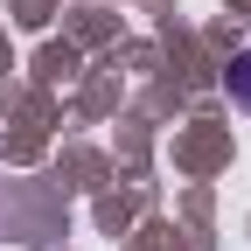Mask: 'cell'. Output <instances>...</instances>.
I'll return each mask as SVG.
<instances>
[{
    "instance_id": "obj_1",
    "label": "cell",
    "mask_w": 251,
    "mask_h": 251,
    "mask_svg": "<svg viewBox=\"0 0 251 251\" xmlns=\"http://www.w3.org/2000/svg\"><path fill=\"white\" fill-rule=\"evenodd\" d=\"M224 91H230V105H237V112H251V49H237V56H230Z\"/></svg>"
}]
</instances>
